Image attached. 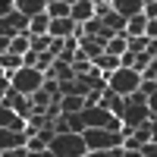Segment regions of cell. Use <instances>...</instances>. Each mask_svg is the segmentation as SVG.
<instances>
[{"mask_svg": "<svg viewBox=\"0 0 157 157\" xmlns=\"http://www.w3.org/2000/svg\"><path fill=\"white\" fill-rule=\"evenodd\" d=\"M151 141L157 145V120H151Z\"/></svg>", "mask_w": 157, "mask_h": 157, "instance_id": "cell-28", "label": "cell"}, {"mask_svg": "<svg viewBox=\"0 0 157 157\" xmlns=\"http://www.w3.org/2000/svg\"><path fill=\"white\" fill-rule=\"evenodd\" d=\"M85 157H123V148H116V151H88Z\"/></svg>", "mask_w": 157, "mask_h": 157, "instance_id": "cell-21", "label": "cell"}, {"mask_svg": "<svg viewBox=\"0 0 157 157\" xmlns=\"http://www.w3.org/2000/svg\"><path fill=\"white\" fill-rule=\"evenodd\" d=\"M50 38H57V41L78 38V25L72 19H54V22H50Z\"/></svg>", "mask_w": 157, "mask_h": 157, "instance_id": "cell-6", "label": "cell"}, {"mask_svg": "<svg viewBox=\"0 0 157 157\" xmlns=\"http://www.w3.org/2000/svg\"><path fill=\"white\" fill-rule=\"evenodd\" d=\"M141 154H145V157H157V145H154V141H151V145H145V148H141Z\"/></svg>", "mask_w": 157, "mask_h": 157, "instance_id": "cell-27", "label": "cell"}, {"mask_svg": "<svg viewBox=\"0 0 157 157\" xmlns=\"http://www.w3.org/2000/svg\"><path fill=\"white\" fill-rule=\"evenodd\" d=\"M50 154L54 157H85L88 154V145H85V135H78V132H66V135H60L50 141Z\"/></svg>", "mask_w": 157, "mask_h": 157, "instance_id": "cell-2", "label": "cell"}, {"mask_svg": "<svg viewBox=\"0 0 157 157\" xmlns=\"http://www.w3.org/2000/svg\"><path fill=\"white\" fill-rule=\"evenodd\" d=\"M85 145L88 151H116L123 148V132H113V129H85Z\"/></svg>", "mask_w": 157, "mask_h": 157, "instance_id": "cell-3", "label": "cell"}, {"mask_svg": "<svg viewBox=\"0 0 157 157\" xmlns=\"http://www.w3.org/2000/svg\"><path fill=\"white\" fill-rule=\"evenodd\" d=\"M145 16L154 22L157 19V0H145Z\"/></svg>", "mask_w": 157, "mask_h": 157, "instance_id": "cell-22", "label": "cell"}, {"mask_svg": "<svg viewBox=\"0 0 157 157\" xmlns=\"http://www.w3.org/2000/svg\"><path fill=\"white\" fill-rule=\"evenodd\" d=\"M141 82H145V78H141L135 69H116V72L107 78L110 91H113V94H120V98H132L135 91L141 88Z\"/></svg>", "mask_w": 157, "mask_h": 157, "instance_id": "cell-4", "label": "cell"}, {"mask_svg": "<svg viewBox=\"0 0 157 157\" xmlns=\"http://www.w3.org/2000/svg\"><path fill=\"white\" fill-rule=\"evenodd\" d=\"M113 10L129 22V19H135V16L145 13V0H113Z\"/></svg>", "mask_w": 157, "mask_h": 157, "instance_id": "cell-9", "label": "cell"}, {"mask_svg": "<svg viewBox=\"0 0 157 157\" xmlns=\"http://www.w3.org/2000/svg\"><path fill=\"white\" fill-rule=\"evenodd\" d=\"M148 110H151V120H157V91L148 98Z\"/></svg>", "mask_w": 157, "mask_h": 157, "instance_id": "cell-25", "label": "cell"}, {"mask_svg": "<svg viewBox=\"0 0 157 157\" xmlns=\"http://www.w3.org/2000/svg\"><path fill=\"white\" fill-rule=\"evenodd\" d=\"M141 78H145V82H154V85H157V60H154L151 66H148V72L141 75Z\"/></svg>", "mask_w": 157, "mask_h": 157, "instance_id": "cell-23", "label": "cell"}, {"mask_svg": "<svg viewBox=\"0 0 157 157\" xmlns=\"http://www.w3.org/2000/svg\"><path fill=\"white\" fill-rule=\"evenodd\" d=\"M145 35H148V16L145 13L126 22V38H145Z\"/></svg>", "mask_w": 157, "mask_h": 157, "instance_id": "cell-14", "label": "cell"}, {"mask_svg": "<svg viewBox=\"0 0 157 157\" xmlns=\"http://www.w3.org/2000/svg\"><path fill=\"white\" fill-rule=\"evenodd\" d=\"M0 157H29V148H16V151H3Z\"/></svg>", "mask_w": 157, "mask_h": 157, "instance_id": "cell-24", "label": "cell"}, {"mask_svg": "<svg viewBox=\"0 0 157 157\" xmlns=\"http://www.w3.org/2000/svg\"><path fill=\"white\" fill-rule=\"evenodd\" d=\"M25 148H29L32 154H41V151H47L50 145H47V141H44L41 135H29V145H25Z\"/></svg>", "mask_w": 157, "mask_h": 157, "instance_id": "cell-20", "label": "cell"}, {"mask_svg": "<svg viewBox=\"0 0 157 157\" xmlns=\"http://www.w3.org/2000/svg\"><path fill=\"white\" fill-rule=\"evenodd\" d=\"M91 19H98L94 16V0H72V22L75 25H85Z\"/></svg>", "mask_w": 157, "mask_h": 157, "instance_id": "cell-8", "label": "cell"}, {"mask_svg": "<svg viewBox=\"0 0 157 157\" xmlns=\"http://www.w3.org/2000/svg\"><path fill=\"white\" fill-rule=\"evenodd\" d=\"M44 82H47V75H44V72H38V69H32V66L19 69L16 75L10 78L13 91H16V94H22V98H32V94H38V91L44 88Z\"/></svg>", "mask_w": 157, "mask_h": 157, "instance_id": "cell-1", "label": "cell"}, {"mask_svg": "<svg viewBox=\"0 0 157 157\" xmlns=\"http://www.w3.org/2000/svg\"><path fill=\"white\" fill-rule=\"evenodd\" d=\"M6 54H19V57H25V54H32V35L25 32V35H16L13 38V44H10V50Z\"/></svg>", "mask_w": 157, "mask_h": 157, "instance_id": "cell-16", "label": "cell"}, {"mask_svg": "<svg viewBox=\"0 0 157 157\" xmlns=\"http://www.w3.org/2000/svg\"><path fill=\"white\" fill-rule=\"evenodd\" d=\"M104 29H110L113 35H126V19H123V16H120V13H116V10H113V13H110V16H107V19H104Z\"/></svg>", "mask_w": 157, "mask_h": 157, "instance_id": "cell-18", "label": "cell"}, {"mask_svg": "<svg viewBox=\"0 0 157 157\" xmlns=\"http://www.w3.org/2000/svg\"><path fill=\"white\" fill-rule=\"evenodd\" d=\"M0 66H3L6 78H13L19 69H25V57H19V54H0Z\"/></svg>", "mask_w": 157, "mask_h": 157, "instance_id": "cell-12", "label": "cell"}, {"mask_svg": "<svg viewBox=\"0 0 157 157\" xmlns=\"http://www.w3.org/2000/svg\"><path fill=\"white\" fill-rule=\"evenodd\" d=\"M123 123L132 129V132H135V129H141V126H148V123H151L148 104H145V107H126V120H123Z\"/></svg>", "mask_w": 157, "mask_h": 157, "instance_id": "cell-7", "label": "cell"}, {"mask_svg": "<svg viewBox=\"0 0 157 157\" xmlns=\"http://www.w3.org/2000/svg\"><path fill=\"white\" fill-rule=\"evenodd\" d=\"M29 145V132H10V129H0V148L3 151H16Z\"/></svg>", "mask_w": 157, "mask_h": 157, "instance_id": "cell-10", "label": "cell"}, {"mask_svg": "<svg viewBox=\"0 0 157 157\" xmlns=\"http://www.w3.org/2000/svg\"><path fill=\"white\" fill-rule=\"evenodd\" d=\"M16 10L25 19H35V16H41V13H47V0H16Z\"/></svg>", "mask_w": 157, "mask_h": 157, "instance_id": "cell-11", "label": "cell"}, {"mask_svg": "<svg viewBox=\"0 0 157 157\" xmlns=\"http://www.w3.org/2000/svg\"><path fill=\"white\" fill-rule=\"evenodd\" d=\"M123 157H145L141 151H123Z\"/></svg>", "mask_w": 157, "mask_h": 157, "instance_id": "cell-29", "label": "cell"}, {"mask_svg": "<svg viewBox=\"0 0 157 157\" xmlns=\"http://www.w3.org/2000/svg\"><path fill=\"white\" fill-rule=\"evenodd\" d=\"M50 19H72V0H47Z\"/></svg>", "mask_w": 157, "mask_h": 157, "instance_id": "cell-13", "label": "cell"}, {"mask_svg": "<svg viewBox=\"0 0 157 157\" xmlns=\"http://www.w3.org/2000/svg\"><path fill=\"white\" fill-rule=\"evenodd\" d=\"M107 54L123 60V54H129V38H126V35H113L110 44H107Z\"/></svg>", "mask_w": 157, "mask_h": 157, "instance_id": "cell-17", "label": "cell"}, {"mask_svg": "<svg viewBox=\"0 0 157 157\" xmlns=\"http://www.w3.org/2000/svg\"><path fill=\"white\" fill-rule=\"evenodd\" d=\"M110 13H113V0H94V16H98L101 22L107 19Z\"/></svg>", "mask_w": 157, "mask_h": 157, "instance_id": "cell-19", "label": "cell"}, {"mask_svg": "<svg viewBox=\"0 0 157 157\" xmlns=\"http://www.w3.org/2000/svg\"><path fill=\"white\" fill-rule=\"evenodd\" d=\"M0 129H10V132H29V120L22 113L10 110V107H0Z\"/></svg>", "mask_w": 157, "mask_h": 157, "instance_id": "cell-5", "label": "cell"}, {"mask_svg": "<svg viewBox=\"0 0 157 157\" xmlns=\"http://www.w3.org/2000/svg\"><path fill=\"white\" fill-rule=\"evenodd\" d=\"M145 38H151V41H157V19H154V22L148 19V35H145Z\"/></svg>", "mask_w": 157, "mask_h": 157, "instance_id": "cell-26", "label": "cell"}, {"mask_svg": "<svg viewBox=\"0 0 157 157\" xmlns=\"http://www.w3.org/2000/svg\"><path fill=\"white\" fill-rule=\"evenodd\" d=\"M47 78H54V82H69V78H75V69H72V63H54V69L47 72Z\"/></svg>", "mask_w": 157, "mask_h": 157, "instance_id": "cell-15", "label": "cell"}]
</instances>
